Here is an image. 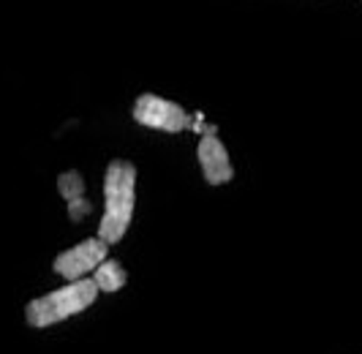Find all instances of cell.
Returning <instances> with one entry per match:
<instances>
[{
  "label": "cell",
  "instance_id": "obj_5",
  "mask_svg": "<svg viewBox=\"0 0 362 354\" xmlns=\"http://www.w3.org/2000/svg\"><path fill=\"white\" fill-rule=\"evenodd\" d=\"M197 159H199L202 175L207 180V185H226L235 177L229 150L218 139V134H202L199 144H197Z\"/></svg>",
  "mask_w": 362,
  "mask_h": 354
},
{
  "label": "cell",
  "instance_id": "obj_1",
  "mask_svg": "<svg viewBox=\"0 0 362 354\" xmlns=\"http://www.w3.org/2000/svg\"><path fill=\"white\" fill-rule=\"evenodd\" d=\"M136 207V166L126 159L109 161L104 172V215L98 234L107 246H115L126 237Z\"/></svg>",
  "mask_w": 362,
  "mask_h": 354
},
{
  "label": "cell",
  "instance_id": "obj_2",
  "mask_svg": "<svg viewBox=\"0 0 362 354\" xmlns=\"http://www.w3.org/2000/svg\"><path fill=\"white\" fill-rule=\"evenodd\" d=\"M98 286L93 278H82V281H69L63 289L47 292L36 300H30L25 305V321L36 330L52 327L63 319H71L82 311H88L95 297H98Z\"/></svg>",
  "mask_w": 362,
  "mask_h": 354
},
{
  "label": "cell",
  "instance_id": "obj_3",
  "mask_svg": "<svg viewBox=\"0 0 362 354\" xmlns=\"http://www.w3.org/2000/svg\"><path fill=\"white\" fill-rule=\"evenodd\" d=\"M134 120L163 134H180L185 128H191V115L177 101H169L156 93H142L134 101Z\"/></svg>",
  "mask_w": 362,
  "mask_h": 354
},
{
  "label": "cell",
  "instance_id": "obj_8",
  "mask_svg": "<svg viewBox=\"0 0 362 354\" xmlns=\"http://www.w3.org/2000/svg\"><path fill=\"white\" fill-rule=\"evenodd\" d=\"M66 210H69V218H71V221H82L85 215H90L93 212V202L88 199V196H79V199L66 202Z\"/></svg>",
  "mask_w": 362,
  "mask_h": 354
},
{
  "label": "cell",
  "instance_id": "obj_7",
  "mask_svg": "<svg viewBox=\"0 0 362 354\" xmlns=\"http://www.w3.org/2000/svg\"><path fill=\"white\" fill-rule=\"evenodd\" d=\"M57 194L63 196L66 202H71V199H79V196H85V177L79 175L76 169L60 172V175H57Z\"/></svg>",
  "mask_w": 362,
  "mask_h": 354
},
{
  "label": "cell",
  "instance_id": "obj_4",
  "mask_svg": "<svg viewBox=\"0 0 362 354\" xmlns=\"http://www.w3.org/2000/svg\"><path fill=\"white\" fill-rule=\"evenodd\" d=\"M109 246L101 237H88L76 246L66 248L63 253H57L52 262V270L57 275H63L66 281H82L90 278V273H95V267L101 262H107Z\"/></svg>",
  "mask_w": 362,
  "mask_h": 354
},
{
  "label": "cell",
  "instance_id": "obj_6",
  "mask_svg": "<svg viewBox=\"0 0 362 354\" xmlns=\"http://www.w3.org/2000/svg\"><path fill=\"white\" fill-rule=\"evenodd\" d=\"M93 281H95V286H98L101 292L115 295V292H120V289L126 286L128 273H126V267L120 265L117 259H107V262H101V265L95 267Z\"/></svg>",
  "mask_w": 362,
  "mask_h": 354
}]
</instances>
